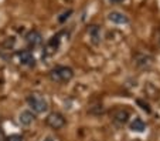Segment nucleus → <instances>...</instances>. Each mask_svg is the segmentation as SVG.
I'll return each mask as SVG.
<instances>
[{"mask_svg":"<svg viewBox=\"0 0 160 141\" xmlns=\"http://www.w3.org/2000/svg\"><path fill=\"white\" fill-rule=\"evenodd\" d=\"M109 2H111V3H122V2H125V0H109Z\"/></svg>","mask_w":160,"mask_h":141,"instance_id":"4468645a","label":"nucleus"},{"mask_svg":"<svg viewBox=\"0 0 160 141\" xmlns=\"http://www.w3.org/2000/svg\"><path fill=\"white\" fill-rule=\"evenodd\" d=\"M58 46H60V34H57V36L50 39V41L47 43V46H45V54H54V53L57 52Z\"/></svg>","mask_w":160,"mask_h":141,"instance_id":"6e6552de","label":"nucleus"},{"mask_svg":"<svg viewBox=\"0 0 160 141\" xmlns=\"http://www.w3.org/2000/svg\"><path fill=\"white\" fill-rule=\"evenodd\" d=\"M45 141H51V138H47V140H45Z\"/></svg>","mask_w":160,"mask_h":141,"instance_id":"2eb2a0df","label":"nucleus"},{"mask_svg":"<svg viewBox=\"0 0 160 141\" xmlns=\"http://www.w3.org/2000/svg\"><path fill=\"white\" fill-rule=\"evenodd\" d=\"M88 33H89V37H91V40H92V43L98 44L101 41V29L98 27V26H91Z\"/></svg>","mask_w":160,"mask_h":141,"instance_id":"9d476101","label":"nucleus"},{"mask_svg":"<svg viewBox=\"0 0 160 141\" xmlns=\"http://www.w3.org/2000/svg\"><path fill=\"white\" fill-rule=\"evenodd\" d=\"M18 60H20V63L23 66H27V67H34V64H36V58H34L33 53L30 52V50H21V52H18Z\"/></svg>","mask_w":160,"mask_h":141,"instance_id":"423d86ee","label":"nucleus"},{"mask_svg":"<svg viewBox=\"0 0 160 141\" xmlns=\"http://www.w3.org/2000/svg\"><path fill=\"white\" fill-rule=\"evenodd\" d=\"M71 13H72V10H68V12L62 13V14H61V17L58 19V20H60L61 23H62V22H65V19H68V17H70V14H71Z\"/></svg>","mask_w":160,"mask_h":141,"instance_id":"ddd939ff","label":"nucleus"},{"mask_svg":"<svg viewBox=\"0 0 160 141\" xmlns=\"http://www.w3.org/2000/svg\"><path fill=\"white\" fill-rule=\"evenodd\" d=\"M45 123H47V126L52 130H61L64 126H65V118H64V116L61 113L54 111V113H50L48 116H47Z\"/></svg>","mask_w":160,"mask_h":141,"instance_id":"7ed1b4c3","label":"nucleus"},{"mask_svg":"<svg viewBox=\"0 0 160 141\" xmlns=\"http://www.w3.org/2000/svg\"><path fill=\"white\" fill-rule=\"evenodd\" d=\"M112 121L116 124V126H125L129 120V111L125 110V108H116V110L112 111L111 114Z\"/></svg>","mask_w":160,"mask_h":141,"instance_id":"39448f33","label":"nucleus"},{"mask_svg":"<svg viewBox=\"0 0 160 141\" xmlns=\"http://www.w3.org/2000/svg\"><path fill=\"white\" fill-rule=\"evenodd\" d=\"M34 118H36L34 114L31 113V111H28V110L21 111L20 116H18V121H20L21 126H30V124L34 121Z\"/></svg>","mask_w":160,"mask_h":141,"instance_id":"1a4fd4ad","label":"nucleus"},{"mask_svg":"<svg viewBox=\"0 0 160 141\" xmlns=\"http://www.w3.org/2000/svg\"><path fill=\"white\" fill-rule=\"evenodd\" d=\"M108 17L112 23H116V24H126V23H129L128 16L121 12H112V13H109Z\"/></svg>","mask_w":160,"mask_h":141,"instance_id":"0eeeda50","label":"nucleus"},{"mask_svg":"<svg viewBox=\"0 0 160 141\" xmlns=\"http://www.w3.org/2000/svg\"><path fill=\"white\" fill-rule=\"evenodd\" d=\"M145 127H146V124L143 123V120L139 118V117H136V118L132 121V124H130V130L138 131V133H142L143 130H145Z\"/></svg>","mask_w":160,"mask_h":141,"instance_id":"9b49d317","label":"nucleus"},{"mask_svg":"<svg viewBox=\"0 0 160 141\" xmlns=\"http://www.w3.org/2000/svg\"><path fill=\"white\" fill-rule=\"evenodd\" d=\"M26 43L30 49H37L42 44V36L40 31L37 30H31L26 34Z\"/></svg>","mask_w":160,"mask_h":141,"instance_id":"20e7f679","label":"nucleus"},{"mask_svg":"<svg viewBox=\"0 0 160 141\" xmlns=\"http://www.w3.org/2000/svg\"><path fill=\"white\" fill-rule=\"evenodd\" d=\"M27 104L30 106V108L34 111V113H45V111L48 110V103L42 97V94L40 93H31V94L27 95Z\"/></svg>","mask_w":160,"mask_h":141,"instance_id":"f03ea898","label":"nucleus"},{"mask_svg":"<svg viewBox=\"0 0 160 141\" xmlns=\"http://www.w3.org/2000/svg\"><path fill=\"white\" fill-rule=\"evenodd\" d=\"M7 141H24V140H23V137L18 134H12L7 137Z\"/></svg>","mask_w":160,"mask_h":141,"instance_id":"f8f14e48","label":"nucleus"},{"mask_svg":"<svg viewBox=\"0 0 160 141\" xmlns=\"http://www.w3.org/2000/svg\"><path fill=\"white\" fill-rule=\"evenodd\" d=\"M74 77V70L67 66H57L50 71V79L55 83H68Z\"/></svg>","mask_w":160,"mask_h":141,"instance_id":"f257e3e1","label":"nucleus"}]
</instances>
